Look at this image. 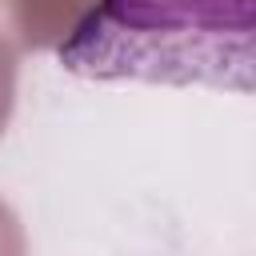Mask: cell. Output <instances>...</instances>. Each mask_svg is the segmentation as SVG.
I'll return each instance as SVG.
<instances>
[{"label": "cell", "mask_w": 256, "mask_h": 256, "mask_svg": "<svg viewBox=\"0 0 256 256\" xmlns=\"http://www.w3.org/2000/svg\"><path fill=\"white\" fill-rule=\"evenodd\" d=\"M16 72H20V52L0 40V136H4L12 108H16Z\"/></svg>", "instance_id": "3"}, {"label": "cell", "mask_w": 256, "mask_h": 256, "mask_svg": "<svg viewBox=\"0 0 256 256\" xmlns=\"http://www.w3.org/2000/svg\"><path fill=\"white\" fill-rule=\"evenodd\" d=\"M256 0H92L56 48L88 80L252 88Z\"/></svg>", "instance_id": "1"}, {"label": "cell", "mask_w": 256, "mask_h": 256, "mask_svg": "<svg viewBox=\"0 0 256 256\" xmlns=\"http://www.w3.org/2000/svg\"><path fill=\"white\" fill-rule=\"evenodd\" d=\"M88 8L92 0H0V40L20 56L36 48H60Z\"/></svg>", "instance_id": "2"}, {"label": "cell", "mask_w": 256, "mask_h": 256, "mask_svg": "<svg viewBox=\"0 0 256 256\" xmlns=\"http://www.w3.org/2000/svg\"><path fill=\"white\" fill-rule=\"evenodd\" d=\"M0 256H28V236L20 216L0 200Z\"/></svg>", "instance_id": "4"}]
</instances>
